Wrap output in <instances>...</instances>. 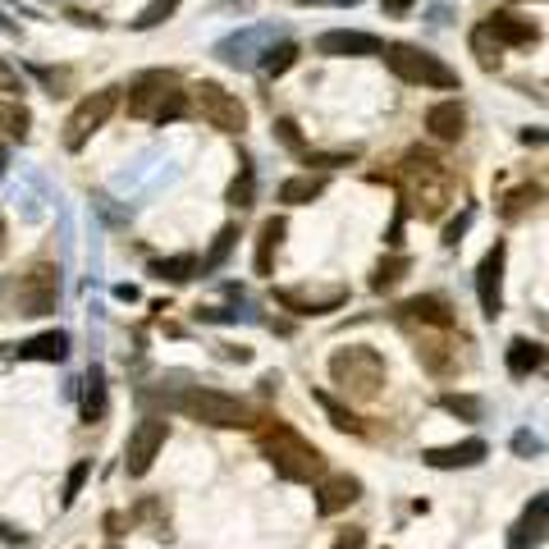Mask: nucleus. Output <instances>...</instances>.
Here are the masks:
<instances>
[{"label": "nucleus", "instance_id": "nucleus-20", "mask_svg": "<svg viewBox=\"0 0 549 549\" xmlns=\"http://www.w3.org/2000/svg\"><path fill=\"white\" fill-rule=\"evenodd\" d=\"M284 220L280 216H270L266 225H261V234H257V257H252V266H257V275H270V266H275V257H280V248H284Z\"/></svg>", "mask_w": 549, "mask_h": 549}, {"label": "nucleus", "instance_id": "nucleus-36", "mask_svg": "<svg viewBox=\"0 0 549 549\" xmlns=\"http://www.w3.org/2000/svg\"><path fill=\"white\" fill-rule=\"evenodd\" d=\"M87 476H92V463H87V458H83V463L69 467V481H65V495H60V504H65V508H74V504H78V495H83Z\"/></svg>", "mask_w": 549, "mask_h": 549}, {"label": "nucleus", "instance_id": "nucleus-14", "mask_svg": "<svg viewBox=\"0 0 549 549\" xmlns=\"http://www.w3.org/2000/svg\"><path fill=\"white\" fill-rule=\"evenodd\" d=\"M485 33L495 37L499 46H531L540 37V28L531 19H522V14H508V10H495L490 19H485Z\"/></svg>", "mask_w": 549, "mask_h": 549}, {"label": "nucleus", "instance_id": "nucleus-4", "mask_svg": "<svg viewBox=\"0 0 549 549\" xmlns=\"http://www.w3.org/2000/svg\"><path fill=\"white\" fill-rule=\"evenodd\" d=\"M174 408L188 421H202V426H216V431H238V426H252V408L234 394H220V389H188L174 399Z\"/></svg>", "mask_w": 549, "mask_h": 549}, {"label": "nucleus", "instance_id": "nucleus-10", "mask_svg": "<svg viewBox=\"0 0 549 549\" xmlns=\"http://www.w3.org/2000/svg\"><path fill=\"white\" fill-rule=\"evenodd\" d=\"M504 243H495V248L481 257V266H476V298H481V312L495 321L499 312H504Z\"/></svg>", "mask_w": 549, "mask_h": 549}, {"label": "nucleus", "instance_id": "nucleus-35", "mask_svg": "<svg viewBox=\"0 0 549 549\" xmlns=\"http://www.w3.org/2000/svg\"><path fill=\"white\" fill-rule=\"evenodd\" d=\"M417 357H421V366H426L431 376H449V371H453V362H449V344H421V348H417Z\"/></svg>", "mask_w": 549, "mask_h": 549}, {"label": "nucleus", "instance_id": "nucleus-43", "mask_svg": "<svg viewBox=\"0 0 549 549\" xmlns=\"http://www.w3.org/2000/svg\"><path fill=\"white\" fill-rule=\"evenodd\" d=\"M467 225H472V211H463V216L453 220V225H444V243H449V248H458V238H463Z\"/></svg>", "mask_w": 549, "mask_h": 549}, {"label": "nucleus", "instance_id": "nucleus-37", "mask_svg": "<svg viewBox=\"0 0 549 549\" xmlns=\"http://www.w3.org/2000/svg\"><path fill=\"white\" fill-rule=\"evenodd\" d=\"M302 161H307V165H321V170H334V165L357 161V147H348V151H302Z\"/></svg>", "mask_w": 549, "mask_h": 549}, {"label": "nucleus", "instance_id": "nucleus-5", "mask_svg": "<svg viewBox=\"0 0 549 549\" xmlns=\"http://www.w3.org/2000/svg\"><path fill=\"white\" fill-rule=\"evenodd\" d=\"M385 65L394 69V78H403V83H412V87H444V92L458 87V74L444 65L440 55L421 51V46H408V42L385 46Z\"/></svg>", "mask_w": 549, "mask_h": 549}, {"label": "nucleus", "instance_id": "nucleus-9", "mask_svg": "<svg viewBox=\"0 0 549 549\" xmlns=\"http://www.w3.org/2000/svg\"><path fill=\"white\" fill-rule=\"evenodd\" d=\"M165 440H170V426H165L161 417L138 421L133 435H129V449H124V472H129V476H147L151 463H156V453L165 449Z\"/></svg>", "mask_w": 549, "mask_h": 549}, {"label": "nucleus", "instance_id": "nucleus-41", "mask_svg": "<svg viewBox=\"0 0 549 549\" xmlns=\"http://www.w3.org/2000/svg\"><path fill=\"white\" fill-rule=\"evenodd\" d=\"M275 138H280L284 147L302 151V133H298V124H293V119H275Z\"/></svg>", "mask_w": 549, "mask_h": 549}, {"label": "nucleus", "instance_id": "nucleus-25", "mask_svg": "<svg viewBox=\"0 0 549 549\" xmlns=\"http://www.w3.org/2000/svg\"><path fill=\"white\" fill-rule=\"evenodd\" d=\"M312 399H316V408H321L325 417H330V426H334V431L362 435V417H357L353 408H344V403H339V399H330V394H325V389H316Z\"/></svg>", "mask_w": 549, "mask_h": 549}, {"label": "nucleus", "instance_id": "nucleus-22", "mask_svg": "<svg viewBox=\"0 0 549 549\" xmlns=\"http://www.w3.org/2000/svg\"><path fill=\"white\" fill-rule=\"evenodd\" d=\"M325 193V179L321 174H293V179L280 183V202L284 206H307Z\"/></svg>", "mask_w": 549, "mask_h": 549}, {"label": "nucleus", "instance_id": "nucleus-24", "mask_svg": "<svg viewBox=\"0 0 549 549\" xmlns=\"http://www.w3.org/2000/svg\"><path fill=\"white\" fill-rule=\"evenodd\" d=\"M0 133H10V138H28L33 133V110L23 106L14 97H0Z\"/></svg>", "mask_w": 549, "mask_h": 549}, {"label": "nucleus", "instance_id": "nucleus-21", "mask_svg": "<svg viewBox=\"0 0 549 549\" xmlns=\"http://www.w3.org/2000/svg\"><path fill=\"white\" fill-rule=\"evenodd\" d=\"M545 540H549V522L540 513H531V508L517 517V527L508 531V549H540Z\"/></svg>", "mask_w": 549, "mask_h": 549}, {"label": "nucleus", "instance_id": "nucleus-11", "mask_svg": "<svg viewBox=\"0 0 549 549\" xmlns=\"http://www.w3.org/2000/svg\"><path fill=\"white\" fill-rule=\"evenodd\" d=\"M316 55L330 60H366V55H385V42L371 33H353V28H330L316 37Z\"/></svg>", "mask_w": 549, "mask_h": 549}, {"label": "nucleus", "instance_id": "nucleus-45", "mask_svg": "<svg viewBox=\"0 0 549 549\" xmlns=\"http://www.w3.org/2000/svg\"><path fill=\"white\" fill-rule=\"evenodd\" d=\"M412 0H385V14H408Z\"/></svg>", "mask_w": 549, "mask_h": 549}, {"label": "nucleus", "instance_id": "nucleus-8", "mask_svg": "<svg viewBox=\"0 0 549 549\" xmlns=\"http://www.w3.org/2000/svg\"><path fill=\"white\" fill-rule=\"evenodd\" d=\"M115 106H119V97L115 92H92V97H83L74 106V115L65 119V147L69 151H83L87 142H92V133L97 129H106V119L115 115Z\"/></svg>", "mask_w": 549, "mask_h": 549}, {"label": "nucleus", "instance_id": "nucleus-31", "mask_svg": "<svg viewBox=\"0 0 549 549\" xmlns=\"http://www.w3.org/2000/svg\"><path fill=\"white\" fill-rule=\"evenodd\" d=\"M440 408L449 412V417H463V421H481L485 417V403L476 399V394H444Z\"/></svg>", "mask_w": 549, "mask_h": 549}, {"label": "nucleus", "instance_id": "nucleus-40", "mask_svg": "<svg viewBox=\"0 0 549 549\" xmlns=\"http://www.w3.org/2000/svg\"><path fill=\"white\" fill-rule=\"evenodd\" d=\"M527 202H536V183H527V188H513L508 193V202H504V216H517Z\"/></svg>", "mask_w": 549, "mask_h": 549}, {"label": "nucleus", "instance_id": "nucleus-16", "mask_svg": "<svg viewBox=\"0 0 549 549\" xmlns=\"http://www.w3.org/2000/svg\"><path fill=\"white\" fill-rule=\"evenodd\" d=\"M485 440H463V444H449V449H426V467H440V472H453V467H476L485 463Z\"/></svg>", "mask_w": 549, "mask_h": 549}, {"label": "nucleus", "instance_id": "nucleus-6", "mask_svg": "<svg viewBox=\"0 0 549 549\" xmlns=\"http://www.w3.org/2000/svg\"><path fill=\"white\" fill-rule=\"evenodd\" d=\"M19 316H51L60 307V266L55 261H33L10 289Z\"/></svg>", "mask_w": 549, "mask_h": 549}, {"label": "nucleus", "instance_id": "nucleus-48", "mask_svg": "<svg viewBox=\"0 0 549 549\" xmlns=\"http://www.w3.org/2000/svg\"><path fill=\"white\" fill-rule=\"evenodd\" d=\"M0 174H5V151H0Z\"/></svg>", "mask_w": 549, "mask_h": 549}, {"label": "nucleus", "instance_id": "nucleus-19", "mask_svg": "<svg viewBox=\"0 0 549 549\" xmlns=\"http://www.w3.org/2000/svg\"><path fill=\"white\" fill-rule=\"evenodd\" d=\"M266 28H248V33H234V37H225V42L216 46V55L225 60V65H234V69H248L252 60H257V42H266Z\"/></svg>", "mask_w": 549, "mask_h": 549}, {"label": "nucleus", "instance_id": "nucleus-7", "mask_svg": "<svg viewBox=\"0 0 549 549\" xmlns=\"http://www.w3.org/2000/svg\"><path fill=\"white\" fill-rule=\"evenodd\" d=\"M193 106H197V115L220 133H243L248 129V106H243L234 92H225L220 83H197L193 87Z\"/></svg>", "mask_w": 549, "mask_h": 549}, {"label": "nucleus", "instance_id": "nucleus-23", "mask_svg": "<svg viewBox=\"0 0 549 549\" xmlns=\"http://www.w3.org/2000/svg\"><path fill=\"white\" fill-rule=\"evenodd\" d=\"M504 362H508V376L522 380V376H531V371L545 362V348L531 344V339H513V344H508V353H504Z\"/></svg>", "mask_w": 549, "mask_h": 549}, {"label": "nucleus", "instance_id": "nucleus-29", "mask_svg": "<svg viewBox=\"0 0 549 549\" xmlns=\"http://www.w3.org/2000/svg\"><path fill=\"white\" fill-rule=\"evenodd\" d=\"M293 65H298V46L293 42H280V46H266V51H261V69H266L270 78L289 74Z\"/></svg>", "mask_w": 549, "mask_h": 549}, {"label": "nucleus", "instance_id": "nucleus-12", "mask_svg": "<svg viewBox=\"0 0 549 549\" xmlns=\"http://www.w3.org/2000/svg\"><path fill=\"white\" fill-rule=\"evenodd\" d=\"M275 302L289 307L293 316H325V312H339L348 302V289L334 284V289H275Z\"/></svg>", "mask_w": 549, "mask_h": 549}, {"label": "nucleus", "instance_id": "nucleus-1", "mask_svg": "<svg viewBox=\"0 0 549 549\" xmlns=\"http://www.w3.org/2000/svg\"><path fill=\"white\" fill-rule=\"evenodd\" d=\"M257 444H261V453H266V463L275 467L284 481H321L325 476V453L316 449L312 440H302L293 426H284V421L266 426V431L257 435Z\"/></svg>", "mask_w": 549, "mask_h": 549}, {"label": "nucleus", "instance_id": "nucleus-42", "mask_svg": "<svg viewBox=\"0 0 549 549\" xmlns=\"http://www.w3.org/2000/svg\"><path fill=\"white\" fill-rule=\"evenodd\" d=\"M330 549H366V531H362V527H348V531H339V540H334Z\"/></svg>", "mask_w": 549, "mask_h": 549}, {"label": "nucleus", "instance_id": "nucleus-32", "mask_svg": "<svg viewBox=\"0 0 549 549\" xmlns=\"http://www.w3.org/2000/svg\"><path fill=\"white\" fill-rule=\"evenodd\" d=\"M408 266H412L408 257H385V261L376 266V275H371V289H376V293H380V289H394V284L408 275Z\"/></svg>", "mask_w": 549, "mask_h": 549}, {"label": "nucleus", "instance_id": "nucleus-30", "mask_svg": "<svg viewBox=\"0 0 549 549\" xmlns=\"http://www.w3.org/2000/svg\"><path fill=\"white\" fill-rule=\"evenodd\" d=\"M252 197H257V170H252V161H238V179L229 183V202L252 206Z\"/></svg>", "mask_w": 549, "mask_h": 549}, {"label": "nucleus", "instance_id": "nucleus-28", "mask_svg": "<svg viewBox=\"0 0 549 549\" xmlns=\"http://www.w3.org/2000/svg\"><path fill=\"white\" fill-rule=\"evenodd\" d=\"M234 243H238V229H234V225H225V229L216 234V243H211V252H206V257L197 261V275H211V270L225 266V257L234 252Z\"/></svg>", "mask_w": 549, "mask_h": 549}, {"label": "nucleus", "instance_id": "nucleus-18", "mask_svg": "<svg viewBox=\"0 0 549 549\" xmlns=\"http://www.w3.org/2000/svg\"><path fill=\"white\" fill-rule=\"evenodd\" d=\"M426 129H431V138L440 142H458L467 133V115L458 101H440V106L426 110Z\"/></svg>", "mask_w": 549, "mask_h": 549}, {"label": "nucleus", "instance_id": "nucleus-33", "mask_svg": "<svg viewBox=\"0 0 549 549\" xmlns=\"http://www.w3.org/2000/svg\"><path fill=\"white\" fill-rule=\"evenodd\" d=\"M499 51H504V46L485 33V28H476V33H472V55L481 60V69H499V60H504Z\"/></svg>", "mask_w": 549, "mask_h": 549}, {"label": "nucleus", "instance_id": "nucleus-46", "mask_svg": "<svg viewBox=\"0 0 549 549\" xmlns=\"http://www.w3.org/2000/svg\"><path fill=\"white\" fill-rule=\"evenodd\" d=\"M531 513H540V517H545V522H549V495H540L536 504H531Z\"/></svg>", "mask_w": 549, "mask_h": 549}, {"label": "nucleus", "instance_id": "nucleus-13", "mask_svg": "<svg viewBox=\"0 0 549 549\" xmlns=\"http://www.w3.org/2000/svg\"><path fill=\"white\" fill-rule=\"evenodd\" d=\"M357 499H362V481H357V476H348V472L325 476L321 490H316V513L334 517V513H344L348 504H357Z\"/></svg>", "mask_w": 549, "mask_h": 549}, {"label": "nucleus", "instance_id": "nucleus-44", "mask_svg": "<svg viewBox=\"0 0 549 549\" xmlns=\"http://www.w3.org/2000/svg\"><path fill=\"white\" fill-rule=\"evenodd\" d=\"M0 540H5V545H19V549H28V536H23V531H14L10 522H0Z\"/></svg>", "mask_w": 549, "mask_h": 549}, {"label": "nucleus", "instance_id": "nucleus-3", "mask_svg": "<svg viewBox=\"0 0 549 549\" xmlns=\"http://www.w3.org/2000/svg\"><path fill=\"white\" fill-rule=\"evenodd\" d=\"M330 385H339L348 399L371 403L385 385V357L366 344H348L330 357Z\"/></svg>", "mask_w": 549, "mask_h": 549}, {"label": "nucleus", "instance_id": "nucleus-26", "mask_svg": "<svg viewBox=\"0 0 549 549\" xmlns=\"http://www.w3.org/2000/svg\"><path fill=\"white\" fill-rule=\"evenodd\" d=\"M106 417V371L92 366L87 371V394H83V421H101Z\"/></svg>", "mask_w": 549, "mask_h": 549}, {"label": "nucleus", "instance_id": "nucleus-2", "mask_svg": "<svg viewBox=\"0 0 549 549\" xmlns=\"http://www.w3.org/2000/svg\"><path fill=\"white\" fill-rule=\"evenodd\" d=\"M129 115L151 119V124H170V119L188 115V92L179 87V74H170V69H147V74L133 78Z\"/></svg>", "mask_w": 549, "mask_h": 549}, {"label": "nucleus", "instance_id": "nucleus-17", "mask_svg": "<svg viewBox=\"0 0 549 549\" xmlns=\"http://www.w3.org/2000/svg\"><path fill=\"white\" fill-rule=\"evenodd\" d=\"M19 362H65L69 357V334L65 330H46V334H33L28 344L14 348Z\"/></svg>", "mask_w": 549, "mask_h": 549}, {"label": "nucleus", "instance_id": "nucleus-47", "mask_svg": "<svg viewBox=\"0 0 549 549\" xmlns=\"http://www.w3.org/2000/svg\"><path fill=\"white\" fill-rule=\"evenodd\" d=\"M0 33H14V23L5 19V14H0Z\"/></svg>", "mask_w": 549, "mask_h": 549}, {"label": "nucleus", "instance_id": "nucleus-27", "mask_svg": "<svg viewBox=\"0 0 549 549\" xmlns=\"http://www.w3.org/2000/svg\"><path fill=\"white\" fill-rule=\"evenodd\" d=\"M151 275L170 284H188L197 275V257H161V261H151Z\"/></svg>", "mask_w": 549, "mask_h": 549}, {"label": "nucleus", "instance_id": "nucleus-38", "mask_svg": "<svg viewBox=\"0 0 549 549\" xmlns=\"http://www.w3.org/2000/svg\"><path fill=\"white\" fill-rule=\"evenodd\" d=\"M0 97H23V74L10 65V60H0Z\"/></svg>", "mask_w": 549, "mask_h": 549}, {"label": "nucleus", "instance_id": "nucleus-39", "mask_svg": "<svg viewBox=\"0 0 549 549\" xmlns=\"http://www.w3.org/2000/svg\"><path fill=\"white\" fill-rule=\"evenodd\" d=\"M540 449H545V440H540V435H531V431H517L513 435V453H517V458H536Z\"/></svg>", "mask_w": 549, "mask_h": 549}, {"label": "nucleus", "instance_id": "nucleus-34", "mask_svg": "<svg viewBox=\"0 0 549 549\" xmlns=\"http://www.w3.org/2000/svg\"><path fill=\"white\" fill-rule=\"evenodd\" d=\"M174 10H179V0H151L147 10H142L138 19H133V28H138V33H147V28H161V23L170 19Z\"/></svg>", "mask_w": 549, "mask_h": 549}, {"label": "nucleus", "instance_id": "nucleus-15", "mask_svg": "<svg viewBox=\"0 0 549 549\" xmlns=\"http://www.w3.org/2000/svg\"><path fill=\"white\" fill-rule=\"evenodd\" d=\"M403 321H421V325H431V330H449L453 325V307L440 298V293H417V298H408L399 307Z\"/></svg>", "mask_w": 549, "mask_h": 549}]
</instances>
